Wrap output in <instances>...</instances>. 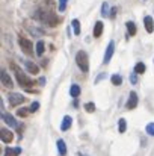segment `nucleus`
I'll return each instance as SVG.
<instances>
[{"mask_svg": "<svg viewBox=\"0 0 154 156\" xmlns=\"http://www.w3.org/2000/svg\"><path fill=\"white\" fill-rule=\"evenodd\" d=\"M33 17H35V20H38V21H41V23H46V24H49L51 27L57 26V23H59V17H57L54 12L44 11V9H38V11L33 14Z\"/></svg>", "mask_w": 154, "mask_h": 156, "instance_id": "obj_1", "label": "nucleus"}, {"mask_svg": "<svg viewBox=\"0 0 154 156\" xmlns=\"http://www.w3.org/2000/svg\"><path fill=\"white\" fill-rule=\"evenodd\" d=\"M76 64H77V67H79L83 73H88V71H89V59H88L86 52L79 50V52L76 53Z\"/></svg>", "mask_w": 154, "mask_h": 156, "instance_id": "obj_2", "label": "nucleus"}, {"mask_svg": "<svg viewBox=\"0 0 154 156\" xmlns=\"http://www.w3.org/2000/svg\"><path fill=\"white\" fill-rule=\"evenodd\" d=\"M12 68H14V71H15V77H17V82L21 85V87H26V88H29V87H32L33 85V80L30 79V77H27L17 65H12Z\"/></svg>", "mask_w": 154, "mask_h": 156, "instance_id": "obj_3", "label": "nucleus"}, {"mask_svg": "<svg viewBox=\"0 0 154 156\" xmlns=\"http://www.w3.org/2000/svg\"><path fill=\"white\" fill-rule=\"evenodd\" d=\"M18 44H20L21 50L26 53V55H33V44H32L30 40L20 37V38H18Z\"/></svg>", "mask_w": 154, "mask_h": 156, "instance_id": "obj_4", "label": "nucleus"}, {"mask_svg": "<svg viewBox=\"0 0 154 156\" xmlns=\"http://www.w3.org/2000/svg\"><path fill=\"white\" fill-rule=\"evenodd\" d=\"M24 100H26V97L23 94H20V93H9L8 94V102H9L11 106H18V105L23 103Z\"/></svg>", "mask_w": 154, "mask_h": 156, "instance_id": "obj_5", "label": "nucleus"}, {"mask_svg": "<svg viewBox=\"0 0 154 156\" xmlns=\"http://www.w3.org/2000/svg\"><path fill=\"white\" fill-rule=\"evenodd\" d=\"M2 120H3L9 127H12V129H18V121H17L11 114H8V112H2Z\"/></svg>", "mask_w": 154, "mask_h": 156, "instance_id": "obj_6", "label": "nucleus"}, {"mask_svg": "<svg viewBox=\"0 0 154 156\" xmlns=\"http://www.w3.org/2000/svg\"><path fill=\"white\" fill-rule=\"evenodd\" d=\"M0 138H2V141H3L5 144H9V143H12V140H14V133H12V130H9V129H6V127H2V130H0Z\"/></svg>", "mask_w": 154, "mask_h": 156, "instance_id": "obj_7", "label": "nucleus"}, {"mask_svg": "<svg viewBox=\"0 0 154 156\" xmlns=\"http://www.w3.org/2000/svg\"><path fill=\"white\" fill-rule=\"evenodd\" d=\"M113 52H115V43H113V41H109L107 49H106V52H104V58H103V62H104V64H109V62H110V59H112V56H113Z\"/></svg>", "mask_w": 154, "mask_h": 156, "instance_id": "obj_8", "label": "nucleus"}, {"mask_svg": "<svg viewBox=\"0 0 154 156\" xmlns=\"http://www.w3.org/2000/svg\"><path fill=\"white\" fill-rule=\"evenodd\" d=\"M136 106H138V94H136L135 91H132L130 96H128V99H127L125 108H127V109H135Z\"/></svg>", "mask_w": 154, "mask_h": 156, "instance_id": "obj_9", "label": "nucleus"}, {"mask_svg": "<svg viewBox=\"0 0 154 156\" xmlns=\"http://www.w3.org/2000/svg\"><path fill=\"white\" fill-rule=\"evenodd\" d=\"M24 67H26V70H27L29 73H32V74H38V73H39V67H38L36 64L30 62V61H24Z\"/></svg>", "mask_w": 154, "mask_h": 156, "instance_id": "obj_10", "label": "nucleus"}, {"mask_svg": "<svg viewBox=\"0 0 154 156\" xmlns=\"http://www.w3.org/2000/svg\"><path fill=\"white\" fill-rule=\"evenodd\" d=\"M2 85L6 87V88L14 87V85H12V79L9 77V74L6 73V70H2Z\"/></svg>", "mask_w": 154, "mask_h": 156, "instance_id": "obj_11", "label": "nucleus"}, {"mask_svg": "<svg viewBox=\"0 0 154 156\" xmlns=\"http://www.w3.org/2000/svg\"><path fill=\"white\" fill-rule=\"evenodd\" d=\"M71 124H73V118L70 117V115H65L63 117V120H62V124H60V130H68L70 127H71Z\"/></svg>", "mask_w": 154, "mask_h": 156, "instance_id": "obj_12", "label": "nucleus"}, {"mask_svg": "<svg viewBox=\"0 0 154 156\" xmlns=\"http://www.w3.org/2000/svg\"><path fill=\"white\" fill-rule=\"evenodd\" d=\"M144 24H145V29H147V32H148V34H151V32L154 30V21H153V17L147 15V17L144 18Z\"/></svg>", "mask_w": 154, "mask_h": 156, "instance_id": "obj_13", "label": "nucleus"}, {"mask_svg": "<svg viewBox=\"0 0 154 156\" xmlns=\"http://www.w3.org/2000/svg\"><path fill=\"white\" fill-rule=\"evenodd\" d=\"M103 29H104V26H103L101 21H95V24H94V38H100L101 37Z\"/></svg>", "mask_w": 154, "mask_h": 156, "instance_id": "obj_14", "label": "nucleus"}, {"mask_svg": "<svg viewBox=\"0 0 154 156\" xmlns=\"http://www.w3.org/2000/svg\"><path fill=\"white\" fill-rule=\"evenodd\" d=\"M44 52H46V44H44L43 40H39V41L36 43V46H35V53H36L38 56H43Z\"/></svg>", "mask_w": 154, "mask_h": 156, "instance_id": "obj_15", "label": "nucleus"}, {"mask_svg": "<svg viewBox=\"0 0 154 156\" xmlns=\"http://www.w3.org/2000/svg\"><path fill=\"white\" fill-rule=\"evenodd\" d=\"M56 146H57V152H59V155L60 156L67 155V146H65V141H63V140H57Z\"/></svg>", "mask_w": 154, "mask_h": 156, "instance_id": "obj_16", "label": "nucleus"}, {"mask_svg": "<svg viewBox=\"0 0 154 156\" xmlns=\"http://www.w3.org/2000/svg\"><path fill=\"white\" fill-rule=\"evenodd\" d=\"M80 93H82V90H80V87H79L77 83L71 85V88H70V96H71V97L77 99V97L80 96Z\"/></svg>", "mask_w": 154, "mask_h": 156, "instance_id": "obj_17", "label": "nucleus"}, {"mask_svg": "<svg viewBox=\"0 0 154 156\" xmlns=\"http://www.w3.org/2000/svg\"><path fill=\"white\" fill-rule=\"evenodd\" d=\"M21 153V147H15V149H6L5 150V156H18Z\"/></svg>", "mask_w": 154, "mask_h": 156, "instance_id": "obj_18", "label": "nucleus"}, {"mask_svg": "<svg viewBox=\"0 0 154 156\" xmlns=\"http://www.w3.org/2000/svg\"><path fill=\"white\" fill-rule=\"evenodd\" d=\"M125 27H127V30H128V35H130V37L136 35V26H135V23H133V21H127V23H125Z\"/></svg>", "mask_w": 154, "mask_h": 156, "instance_id": "obj_19", "label": "nucleus"}, {"mask_svg": "<svg viewBox=\"0 0 154 156\" xmlns=\"http://www.w3.org/2000/svg\"><path fill=\"white\" fill-rule=\"evenodd\" d=\"M145 70H147V67H145L144 62H138L135 65V73L136 74H142V73H145Z\"/></svg>", "mask_w": 154, "mask_h": 156, "instance_id": "obj_20", "label": "nucleus"}, {"mask_svg": "<svg viewBox=\"0 0 154 156\" xmlns=\"http://www.w3.org/2000/svg\"><path fill=\"white\" fill-rule=\"evenodd\" d=\"M71 26H73V29H74V35H80V21H79L77 18H74V20L71 21Z\"/></svg>", "mask_w": 154, "mask_h": 156, "instance_id": "obj_21", "label": "nucleus"}, {"mask_svg": "<svg viewBox=\"0 0 154 156\" xmlns=\"http://www.w3.org/2000/svg\"><path fill=\"white\" fill-rule=\"evenodd\" d=\"M125 129H127V123H125V120H124V118H119V120H118V130H119V133H124Z\"/></svg>", "mask_w": 154, "mask_h": 156, "instance_id": "obj_22", "label": "nucleus"}, {"mask_svg": "<svg viewBox=\"0 0 154 156\" xmlns=\"http://www.w3.org/2000/svg\"><path fill=\"white\" fill-rule=\"evenodd\" d=\"M110 80H112V83L116 85V87H119V85L122 83V77H121L119 74H113V76L110 77Z\"/></svg>", "mask_w": 154, "mask_h": 156, "instance_id": "obj_23", "label": "nucleus"}, {"mask_svg": "<svg viewBox=\"0 0 154 156\" xmlns=\"http://www.w3.org/2000/svg\"><path fill=\"white\" fill-rule=\"evenodd\" d=\"M26 29L32 34V35H43L44 34V30H41V29H36V27H29V26H26Z\"/></svg>", "mask_w": 154, "mask_h": 156, "instance_id": "obj_24", "label": "nucleus"}, {"mask_svg": "<svg viewBox=\"0 0 154 156\" xmlns=\"http://www.w3.org/2000/svg\"><path fill=\"white\" fill-rule=\"evenodd\" d=\"M67 2L68 0H59V5H57V11L59 12H63L67 9Z\"/></svg>", "mask_w": 154, "mask_h": 156, "instance_id": "obj_25", "label": "nucleus"}, {"mask_svg": "<svg viewBox=\"0 0 154 156\" xmlns=\"http://www.w3.org/2000/svg\"><path fill=\"white\" fill-rule=\"evenodd\" d=\"M101 15H103V17H106V15H110V14H109V5H107L106 2H104V3L101 5Z\"/></svg>", "mask_w": 154, "mask_h": 156, "instance_id": "obj_26", "label": "nucleus"}, {"mask_svg": "<svg viewBox=\"0 0 154 156\" xmlns=\"http://www.w3.org/2000/svg\"><path fill=\"white\" fill-rule=\"evenodd\" d=\"M145 130H147V133H148L150 136H154V123H150V124H147Z\"/></svg>", "mask_w": 154, "mask_h": 156, "instance_id": "obj_27", "label": "nucleus"}, {"mask_svg": "<svg viewBox=\"0 0 154 156\" xmlns=\"http://www.w3.org/2000/svg\"><path fill=\"white\" fill-rule=\"evenodd\" d=\"M85 109H86V112H94V111H95V105L92 103V102L85 103Z\"/></svg>", "mask_w": 154, "mask_h": 156, "instance_id": "obj_28", "label": "nucleus"}, {"mask_svg": "<svg viewBox=\"0 0 154 156\" xmlns=\"http://www.w3.org/2000/svg\"><path fill=\"white\" fill-rule=\"evenodd\" d=\"M130 82L133 83V85H136L138 83V76H136V73L133 71V73H130Z\"/></svg>", "mask_w": 154, "mask_h": 156, "instance_id": "obj_29", "label": "nucleus"}, {"mask_svg": "<svg viewBox=\"0 0 154 156\" xmlns=\"http://www.w3.org/2000/svg\"><path fill=\"white\" fill-rule=\"evenodd\" d=\"M38 108H39V103H38V102H33V103L30 105L29 111H30V112H36V111H38Z\"/></svg>", "mask_w": 154, "mask_h": 156, "instance_id": "obj_30", "label": "nucleus"}, {"mask_svg": "<svg viewBox=\"0 0 154 156\" xmlns=\"http://www.w3.org/2000/svg\"><path fill=\"white\" fill-rule=\"evenodd\" d=\"M17 115H18V117H26V115H27V111H26V108H21V109H18V111H17Z\"/></svg>", "mask_w": 154, "mask_h": 156, "instance_id": "obj_31", "label": "nucleus"}, {"mask_svg": "<svg viewBox=\"0 0 154 156\" xmlns=\"http://www.w3.org/2000/svg\"><path fill=\"white\" fill-rule=\"evenodd\" d=\"M106 76H107L106 73H101V74H98V76H97V79H95V83H98L100 80H103V79H104Z\"/></svg>", "mask_w": 154, "mask_h": 156, "instance_id": "obj_32", "label": "nucleus"}, {"mask_svg": "<svg viewBox=\"0 0 154 156\" xmlns=\"http://www.w3.org/2000/svg\"><path fill=\"white\" fill-rule=\"evenodd\" d=\"M116 11H118V8H112V11H110V17H112V18L116 15Z\"/></svg>", "mask_w": 154, "mask_h": 156, "instance_id": "obj_33", "label": "nucleus"}, {"mask_svg": "<svg viewBox=\"0 0 154 156\" xmlns=\"http://www.w3.org/2000/svg\"><path fill=\"white\" fill-rule=\"evenodd\" d=\"M38 82H39V85H44V83H46V77H39Z\"/></svg>", "mask_w": 154, "mask_h": 156, "instance_id": "obj_34", "label": "nucleus"}, {"mask_svg": "<svg viewBox=\"0 0 154 156\" xmlns=\"http://www.w3.org/2000/svg\"><path fill=\"white\" fill-rule=\"evenodd\" d=\"M80 156H85V155H80Z\"/></svg>", "mask_w": 154, "mask_h": 156, "instance_id": "obj_35", "label": "nucleus"}]
</instances>
